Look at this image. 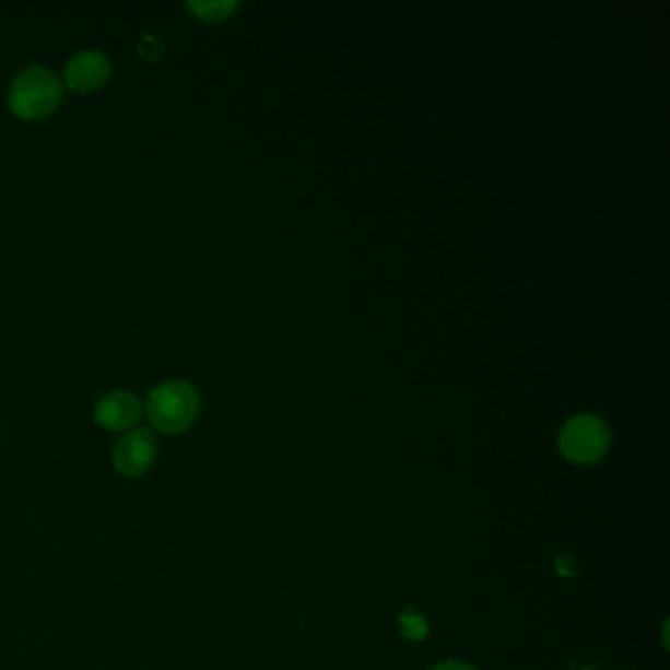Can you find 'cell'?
Returning a JSON list of instances; mask_svg holds the SVG:
<instances>
[{"label": "cell", "mask_w": 670, "mask_h": 670, "mask_svg": "<svg viewBox=\"0 0 670 670\" xmlns=\"http://www.w3.org/2000/svg\"><path fill=\"white\" fill-rule=\"evenodd\" d=\"M201 411V396L185 379H167L150 391L146 415L152 427L164 435H181Z\"/></svg>", "instance_id": "1"}, {"label": "cell", "mask_w": 670, "mask_h": 670, "mask_svg": "<svg viewBox=\"0 0 670 670\" xmlns=\"http://www.w3.org/2000/svg\"><path fill=\"white\" fill-rule=\"evenodd\" d=\"M63 101V79L44 66H32L12 79L10 110L24 120H42L58 110Z\"/></svg>", "instance_id": "2"}, {"label": "cell", "mask_w": 670, "mask_h": 670, "mask_svg": "<svg viewBox=\"0 0 670 670\" xmlns=\"http://www.w3.org/2000/svg\"><path fill=\"white\" fill-rule=\"evenodd\" d=\"M559 447L571 462L593 465L608 452L610 428L593 415H576L564 423Z\"/></svg>", "instance_id": "3"}, {"label": "cell", "mask_w": 670, "mask_h": 670, "mask_svg": "<svg viewBox=\"0 0 670 670\" xmlns=\"http://www.w3.org/2000/svg\"><path fill=\"white\" fill-rule=\"evenodd\" d=\"M157 438L150 428H132L113 448V465L122 477H144L154 467Z\"/></svg>", "instance_id": "4"}, {"label": "cell", "mask_w": 670, "mask_h": 670, "mask_svg": "<svg viewBox=\"0 0 670 670\" xmlns=\"http://www.w3.org/2000/svg\"><path fill=\"white\" fill-rule=\"evenodd\" d=\"M113 73L110 59L98 49H81L71 56L63 71V81L75 93H93L105 87Z\"/></svg>", "instance_id": "5"}, {"label": "cell", "mask_w": 670, "mask_h": 670, "mask_svg": "<svg viewBox=\"0 0 670 670\" xmlns=\"http://www.w3.org/2000/svg\"><path fill=\"white\" fill-rule=\"evenodd\" d=\"M142 413H144L142 401L132 391L125 389L108 391L95 405V421L101 427L113 433L132 431L142 418Z\"/></svg>", "instance_id": "6"}, {"label": "cell", "mask_w": 670, "mask_h": 670, "mask_svg": "<svg viewBox=\"0 0 670 670\" xmlns=\"http://www.w3.org/2000/svg\"><path fill=\"white\" fill-rule=\"evenodd\" d=\"M236 7H238L236 0H191L187 2V9L191 10L197 19L209 20V22L228 19Z\"/></svg>", "instance_id": "7"}, {"label": "cell", "mask_w": 670, "mask_h": 670, "mask_svg": "<svg viewBox=\"0 0 670 670\" xmlns=\"http://www.w3.org/2000/svg\"><path fill=\"white\" fill-rule=\"evenodd\" d=\"M401 633L409 639H423L427 633L425 618L415 610H408L401 615Z\"/></svg>", "instance_id": "8"}, {"label": "cell", "mask_w": 670, "mask_h": 670, "mask_svg": "<svg viewBox=\"0 0 670 670\" xmlns=\"http://www.w3.org/2000/svg\"><path fill=\"white\" fill-rule=\"evenodd\" d=\"M431 670H477L472 665H468V662L462 661H445L438 662Z\"/></svg>", "instance_id": "9"}]
</instances>
